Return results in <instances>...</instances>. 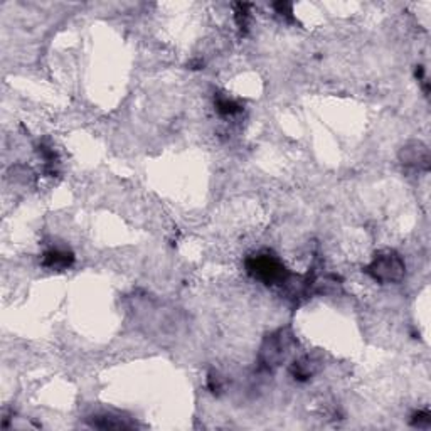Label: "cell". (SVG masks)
<instances>
[{
	"label": "cell",
	"instance_id": "cell-1",
	"mask_svg": "<svg viewBox=\"0 0 431 431\" xmlns=\"http://www.w3.org/2000/svg\"><path fill=\"white\" fill-rule=\"evenodd\" d=\"M293 345H295V337H293L290 327H283V329H278L268 334L265 340H263L261 347H259V367L265 371L277 369L288 358Z\"/></svg>",
	"mask_w": 431,
	"mask_h": 431
},
{
	"label": "cell",
	"instance_id": "cell-2",
	"mask_svg": "<svg viewBox=\"0 0 431 431\" xmlns=\"http://www.w3.org/2000/svg\"><path fill=\"white\" fill-rule=\"evenodd\" d=\"M246 271L255 280L261 281L266 287L285 285L290 281V271L287 266L271 253H258L246 259Z\"/></svg>",
	"mask_w": 431,
	"mask_h": 431
},
{
	"label": "cell",
	"instance_id": "cell-3",
	"mask_svg": "<svg viewBox=\"0 0 431 431\" xmlns=\"http://www.w3.org/2000/svg\"><path fill=\"white\" fill-rule=\"evenodd\" d=\"M366 273L381 285L399 283L406 275V263L396 251L386 250L374 256L366 266Z\"/></svg>",
	"mask_w": 431,
	"mask_h": 431
},
{
	"label": "cell",
	"instance_id": "cell-4",
	"mask_svg": "<svg viewBox=\"0 0 431 431\" xmlns=\"http://www.w3.org/2000/svg\"><path fill=\"white\" fill-rule=\"evenodd\" d=\"M399 161L404 167H410L415 170H428L430 169V150L425 143L419 140H411L399 150Z\"/></svg>",
	"mask_w": 431,
	"mask_h": 431
},
{
	"label": "cell",
	"instance_id": "cell-5",
	"mask_svg": "<svg viewBox=\"0 0 431 431\" xmlns=\"http://www.w3.org/2000/svg\"><path fill=\"white\" fill-rule=\"evenodd\" d=\"M74 263V255L68 250H61V248H51L43 255V266L49 270L62 271L68 270Z\"/></svg>",
	"mask_w": 431,
	"mask_h": 431
},
{
	"label": "cell",
	"instance_id": "cell-6",
	"mask_svg": "<svg viewBox=\"0 0 431 431\" xmlns=\"http://www.w3.org/2000/svg\"><path fill=\"white\" fill-rule=\"evenodd\" d=\"M90 425L93 428L98 430H128L133 428V423H130L126 418L121 416L111 415V413H103V415H95L91 418H88Z\"/></svg>",
	"mask_w": 431,
	"mask_h": 431
},
{
	"label": "cell",
	"instance_id": "cell-7",
	"mask_svg": "<svg viewBox=\"0 0 431 431\" xmlns=\"http://www.w3.org/2000/svg\"><path fill=\"white\" fill-rule=\"evenodd\" d=\"M318 369V364L315 362L314 359L308 358H300L296 360H293V364L290 366V374H292L293 379L296 381H308Z\"/></svg>",
	"mask_w": 431,
	"mask_h": 431
},
{
	"label": "cell",
	"instance_id": "cell-8",
	"mask_svg": "<svg viewBox=\"0 0 431 431\" xmlns=\"http://www.w3.org/2000/svg\"><path fill=\"white\" fill-rule=\"evenodd\" d=\"M214 106L218 110V113L222 115V117H233V115L241 113V110H243V106L236 100L229 98L226 95H216Z\"/></svg>",
	"mask_w": 431,
	"mask_h": 431
},
{
	"label": "cell",
	"instance_id": "cell-9",
	"mask_svg": "<svg viewBox=\"0 0 431 431\" xmlns=\"http://www.w3.org/2000/svg\"><path fill=\"white\" fill-rule=\"evenodd\" d=\"M411 425L415 426V428H430L431 426V415L428 410H423V411H418V413L413 415V418H411Z\"/></svg>",
	"mask_w": 431,
	"mask_h": 431
}]
</instances>
